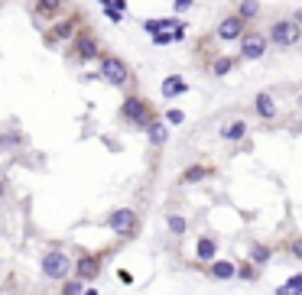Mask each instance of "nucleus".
<instances>
[{
  "label": "nucleus",
  "instance_id": "19",
  "mask_svg": "<svg viewBox=\"0 0 302 295\" xmlns=\"http://www.w3.org/2000/svg\"><path fill=\"white\" fill-rule=\"evenodd\" d=\"M72 33H75V23H72V20H68V23L62 20V23L56 26V36H52V39H72Z\"/></svg>",
  "mask_w": 302,
  "mask_h": 295
},
{
  "label": "nucleus",
  "instance_id": "15",
  "mask_svg": "<svg viewBox=\"0 0 302 295\" xmlns=\"http://www.w3.org/2000/svg\"><path fill=\"white\" fill-rule=\"evenodd\" d=\"M234 270H237V266H234V263H228V260L211 263V276H215V279H234Z\"/></svg>",
  "mask_w": 302,
  "mask_h": 295
},
{
  "label": "nucleus",
  "instance_id": "30",
  "mask_svg": "<svg viewBox=\"0 0 302 295\" xmlns=\"http://www.w3.org/2000/svg\"><path fill=\"white\" fill-rule=\"evenodd\" d=\"M117 279H120V282H123V285H130V282H133V276H130V273H127V270H120V273H117Z\"/></svg>",
  "mask_w": 302,
  "mask_h": 295
},
{
  "label": "nucleus",
  "instance_id": "27",
  "mask_svg": "<svg viewBox=\"0 0 302 295\" xmlns=\"http://www.w3.org/2000/svg\"><path fill=\"white\" fill-rule=\"evenodd\" d=\"M182 120H185V114H182V111H169V114H166V123H172V127H179Z\"/></svg>",
  "mask_w": 302,
  "mask_h": 295
},
{
  "label": "nucleus",
  "instance_id": "18",
  "mask_svg": "<svg viewBox=\"0 0 302 295\" xmlns=\"http://www.w3.org/2000/svg\"><path fill=\"white\" fill-rule=\"evenodd\" d=\"M257 10H260V4H257V0H241L237 16H241V20H250V16H257Z\"/></svg>",
  "mask_w": 302,
  "mask_h": 295
},
{
  "label": "nucleus",
  "instance_id": "28",
  "mask_svg": "<svg viewBox=\"0 0 302 295\" xmlns=\"http://www.w3.org/2000/svg\"><path fill=\"white\" fill-rule=\"evenodd\" d=\"M234 276H241V279L250 282L254 279V266H241V270H234Z\"/></svg>",
  "mask_w": 302,
  "mask_h": 295
},
{
  "label": "nucleus",
  "instance_id": "10",
  "mask_svg": "<svg viewBox=\"0 0 302 295\" xmlns=\"http://www.w3.org/2000/svg\"><path fill=\"white\" fill-rule=\"evenodd\" d=\"M257 114H260L263 120H270V117H276V101H273V94H266V91H260L257 94Z\"/></svg>",
  "mask_w": 302,
  "mask_h": 295
},
{
  "label": "nucleus",
  "instance_id": "9",
  "mask_svg": "<svg viewBox=\"0 0 302 295\" xmlns=\"http://www.w3.org/2000/svg\"><path fill=\"white\" fill-rule=\"evenodd\" d=\"M75 270H78V279H82V282H88V279H94V276H97V270H101V260L88 253V256H82V260H78V266H75Z\"/></svg>",
  "mask_w": 302,
  "mask_h": 295
},
{
  "label": "nucleus",
  "instance_id": "13",
  "mask_svg": "<svg viewBox=\"0 0 302 295\" xmlns=\"http://www.w3.org/2000/svg\"><path fill=\"white\" fill-rule=\"evenodd\" d=\"M146 137L153 146H163L166 137H169V130H166V123H146Z\"/></svg>",
  "mask_w": 302,
  "mask_h": 295
},
{
  "label": "nucleus",
  "instance_id": "29",
  "mask_svg": "<svg viewBox=\"0 0 302 295\" xmlns=\"http://www.w3.org/2000/svg\"><path fill=\"white\" fill-rule=\"evenodd\" d=\"M104 10H108V20H111V23H120V20H123V13L114 10V7H104Z\"/></svg>",
  "mask_w": 302,
  "mask_h": 295
},
{
  "label": "nucleus",
  "instance_id": "22",
  "mask_svg": "<svg viewBox=\"0 0 302 295\" xmlns=\"http://www.w3.org/2000/svg\"><path fill=\"white\" fill-rule=\"evenodd\" d=\"M208 172L202 166H192V169H185V175H182V182H202V178H205Z\"/></svg>",
  "mask_w": 302,
  "mask_h": 295
},
{
  "label": "nucleus",
  "instance_id": "6",
  "mask_svg": "<svg viewBox=\"0 0 302 295\" xmlns=\"http://www.w3.org/2000/svg\"><path fill=\"white\" fill-rule=\"evenodd\" d=\"M120 114L127 120H133V123H146L149 120V107H146L143 97H127V101L120 104Z\"/></svg>",
  "mask_w": 302,
  "mask_h": 295
},
{
  "label": "nucleus",
  "instance_id": "33",
  "mask_svg": "<svg viewBox=\"0 0 302 295\" xmlns=\"http://www.w3.org/2000/svg\"><path fill=\"white\" fill-rule=\"evenodd\" d=\"M0 195H4V182H0Z\"/></svg>",
  "mask_w": 302,
  "mask_h": 295
},
{
  "label": "nucleus",
  "instance_id": "4",
  "mask_svg": "<svg viewBox=\"0 0 302 295\" xmlns=\"http://www.w3.org/2000/svg\"><path fill=\"white\" fill-rule=\"evenodd\" d=\"M263 52H266V39L260 33H244L241 36V59L257 62V59H263Z\"/></svg>",
  "mask_w": 302,
  "mask_h": 295
},
{
  "label": "nucleus",
  "instance_id": "17",
  "mask_svg": "<svg viewBox=\"0 0 302 295\" xmlns=\"http://www.w3.org/2000/svg\"><path fill=\"white\" fill-rule=\"evenodd\" d=\"M276 295H302V276H299V273H296V276H289V282H286V285H280Z\"/></svg>",
  "mask_w": 302,
  "mask_h": 295
},
{
  "label": "nucleus",
  "instance_id": "3",
  "mask_svg": "<svg viewBox=\"0 0 302 295\" xmlns=\"http://www.w3.org/2000/svg\"><path fill=\"white\" fill-rule=\"evenodd\" d=\"M68 253H59V250H52V253L42 256V273L49 276V279H62V276H68Z\"/></svg>",
  "mask_w": 302,
  "mask_h": 295
},
{
  "label": "nucleus",
  "instance_id": "32",
  "mask_svg": "<svg viewBox=\"0 0 302 295\" xmlns=\"http://www.w3.org/2000/svg\"><path fill=\"white\" fill-rule=\"evenodd\" d=\"M82 295H97V289H82Z\"/></svg>",
  "mask_w": 302,
  "mask_h": 295
},
{
  "label": "nucleus",
  "instance_id": "16",
  "mask_svg": "<svg viewBox=\"0 0 302 295\" xmlns=\"http://www.w3.org/2000/svg\"><path fill=\"white\" fill-rule=\"evenodd\" d=\"M179 20H172V16H163V20H143V30L146 33H159V30H172V26Z\"/></svg>",
  "mask_w": 302,
  "mask_h": 295
},
{
  "label": "nucleus",
  "instance_id": "21",
  "mask_svg": "<svg viewBox=\"0 0 302 295\" xmlns=\"http://www.w3.org/2000/svg\"><path fill=\"white\" fill-rule=\"evenodd\" d=\"M250 260L263 266L266 260H270V247H260V244H257V247H250Z\"/></svg>",
  "mask_w": 302,
  "mask_h": 295
},
{
  "label": "nucleus",
  "instance_id": "5",
  "mask_svg": "<svg viewBox=\"0 0 302 295\" xmlns=\"http://www.w3.org/2000/svg\"><path fill=\"white\" fill-rule=\"evenodd\" d=\"M108 227L114 230V234H133V227H137V214H133L130 208H117L108 218Z\"/></svg>",
  "mask_w": 302,
  "mask_h": 295
},
{
  "label": "nucleus",
  "instance_id": "23",
  "mask_svg": "<svg viewBox=\"0 0 302 295\" xmlns=\"http://www.w3.org/2000/svg\"><path fill=\"white\" fill-rule=\"evenodd\" d=\"M62 0H36V10L39 13H59Z\"/></svg>",
  "mask_w": 302,
  "mask_h": 295
},
{
  "label": "nucleus",
  "instance_id": "1",
  "mask_svg": "<svg viewBox=\"0 0 302 295\" xmlns=\"http://www.w3.org/2000/svg\"><path fill=\"white\" fill-rule=\"evenodd\" d=\"M299 13L292 16V20H276L273 23V30H270V39L276 42V46H296L299 42Z\"/></svg>",
  "mask_w": 302,
  "mask_h": 295
},
{
  "label": "nucleus",
  "instance_id": "20",
  "mask_svg": "<svg viewBox=\"0 0 302 295\" xmlns=\"http://www.w3.org/2000/svg\"><path fill=\"white\" fill-rule=\"evenodd\" d=\"M149 36H153L156 46H169V42H175V33L172 30H159V33H149Z\"/></svg>",
  "mask_w": 302,
  "mask_h": 295
},
{
  "label": "nucleus",
  "instance_id": "24",
  "mask_svg": "<svg viewBox=\"0 0 302 295\" xmlns=\"http://www.w3.org/2000/svg\"><path fill=\"white\" fill-rule=\"evenodd\" d=\"M231 68H234V59H218L215 65H211V71H215V75H228Z\"/></svg>",
  "mask_w": 302,
  "mask_h": 295
},
{
  "label": "nucleus",
  "instance_id": "11",
  "mask_svg": "<svg viewBox=\"0 0 302 295\" xmlns=\"http://www.w3.org/2000/svg\"><path fill=\"white\" fill-rule=\"evenodd\" d=\"M221 137L224 140H244L247 137V123L244 120H231L228 127H221Z\"/></svg>",
  "mask_w": 302,
  "mask_h": 295
},
{
  "label": "nucleus",
  "instance_id": "7",
  "mask_svg": "<svg viewBox=\"0 0 302 295\" xmlns=\"http://www.w3.org/2000/svg\"><path fill=\"white\" fill-rule=\"evenodd\" d=\"M244 26H247V20H241V16H228V20H221L218 23V39H241L244 36Z\"/></svg>",
  "mask_w": 302,
  "mask_h": 295
},
{
  "label": "nucleus",
  "instance_id": "12",
  "mask_svg": "<svg viewBox=\"0 0 302 295\" xmlns=\"http://www.w3.org/2000/svg\"><path fill=\"white\" fill-rule=\"evenodd\" d=\"M215 253H218V247H215L211 237H202L198 244H195V256H198V260H215Z\"/></svg>",
  "mask_w": 302,
  "mask_h": 295
},
{
  "label": "nucleus",
  "instance_id": "31",
  "mask_svg": "<svg viewBox=\"0 0 302 295\" xmlns=\"http://www.w3.org/2000/svg\"><path fill=\"white\" fill-rule=\"evenodd\" d=\"M189 7H192V0H175V10H179V13L189 10Z\"/></svg>",
  "mask_w": 302,
  "mask_h": 295
},
{
  "label": "nucleus",
  "instance_id": "25",
  "mask_svg": "<svg viewBox=\"0 0 302 295\" xmlns=\"http://www.w3.org/2000/svg\"><path fill=\"white\" fill-rule=\"evenodd\" d=\"M62 295H82V279H68L62 285Z\"/></svg>",
  "mask_w": 302,
  "mask_h": 295
},
{
  "label": "nucleus",
  "instance_id": "26",
  "mask_svg": "<svg viewBox=\"0 0 302 295\" xmlns=\"http://www.w3.org/2000/svg\"><path fill=\"white\" fill-rule=\"evenodd\" d=\"M169 230H172V234H185V218H179V214H169Z\"/></svg>",
  "mask_w": 302,
  "mask_h": 295
},
{
  "label": "nucleus",
  "instance_id": "14",
  "mask_svg": "<svg viewBox=\"0 0 302 295\" xmlns=\"http://www.w3.org/2000/svg\"><path fill=\"white\" fill-rule=\"evenodd\" d=\"M185 91H189V85H185L182 82V78H166V82H163V97H172V94H185Z\"/></svg>",
  "mask_w": 302,
  "mask_h": 295
},
{
  "label": "nucleus",
  "instance_id": "8",
  "mask_svg": "<svg viewBox=\"0 0 302 295\" xmlns=\"http://www.w3.org/2000/svg\"><path fill=\"white\" fill-rule=\"evenodd\" d=\"M97 52H101V46H97L94 36H78V39H75V56L82 62H91Z\"/></svg>",
  "mask_w": 302,
  "mask_h": 295
},
{
  "label": "nucleus",
  "instance_id": "2",
  "mask_svg": "<svg viewBox=\"0 0 302 295\" xmlns=\"http://www.w3.org/2000/svg\"><path fill=\"white\" fill-rule=\"evenodd\" d=\"M101 78H104L108 85L120 88V85H127V82H130V71H127V65H123L120 59L104 56V59H101Z\"/></svg>",
  "mask_w": 302,
  "mask_h": 295
}]
</instances>
